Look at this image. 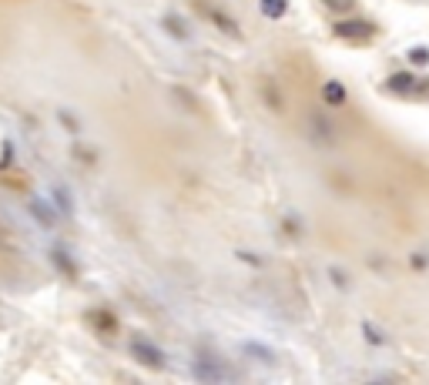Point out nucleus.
<instances>
[{
    "instance_id": "nucleus-1",
    "label": "nucleus",
    "mask_w": 429,
    "mask_h": 385,
    "mask_svg": "<svg viewBox=\"0 0 429 385\" xmlns=\"http://www.w3.org/2000/svg\"><path fill=\"white\" fill-rule=\"evenodd\" d=\"M336 34L345 37V41H369V37H376V27L369 21H345L336 24Z\"/></svg>"
},
{
    "instance_id": "nucleus-2",
    "label": "nucleus",
    "mask_w": 429,
    "mask_h": 385,
    "mask_svg": "<svg viewBox=\"0 0 429 385\" xmlns=\"http://www.w3.org/2000/svg\"><path fill=\"white\" fill-rule=\"evenodd\" d=\"M198 7H201V14H205V17H208V21H212V24H218V27H221V30H225L228 37H238V27H235V24H232V21H228V17H225V14H221L218 7H212V3H205V0H198Z\"/></svg>"
},
{
    "instance_id": "nucleus-3",
    "label": "nucleus",
    "mask_w": 429,
    "mask_h": 385,
    "mask_svg": "<svg viewBox=\"0 0 429 385\" xmlns=\"http://www.w3.org/2000/svg\"><path fill=\"white\" fill-rule=\"evenodd\" d=\"M134 355H138L145 365H151V368H161V365H165V355H161L154 345L145 342V339H138V342H134Z\"/></svg>"
},
{
    "instance_id": "nucleus-4",
    "label": "nucleus",
    "mask_w": 429,
    "mask_h": 385,
    "mask_svg": "<svg viewBox=\"0 0 429 385\" xmlns=\"http://www.w3.org/2000/svg\"><path fill=\"white\" fill-rule=\"evenodd\" d=\"M322 97L329 101V104H343L345 101V87L339 81H329V84L322 87Z\"/></svg>"
},
{
    "instance_id": "nucleus-5",
    "label": "nucleus",
    "mask_w": 429,
    "mask_h": 385,
    "mask_svg": "<svg viewBox=\"0 0 429 385\" xmlns=\"http://www.w3.org/2000/svg\"><path fill=\"white\" fill-rule=\"evenodd\" d=\"M289 10V0H262V14L265 17H282Z\"/></svg>"
},
{
    "instance_id": "nucleus-6",
    "label": "nucleus",
    "mask_w": 429,
    "mask_h": 385,
    "mask_svg": "<svg viewBox=\"0 0 429 385\" xmlns=\"http://www.w3.org/2000/svg\"><path fill=\"white\" fill-rule=\"evenodd\" d=\"M198 375H201V379H225L228 372H225V368H218V365H212V368H208V365L201 362V365H198Z\"/></svg>"
},
{
    "instance_id": "nucleus-7",
    "label": "nucleus",
    "mask_w": 429,
    "mask_h": 385,
    "mask_svg": "<svg viewBox=\"0 0 429 385\" xmlns=\"http://www.w3.org/2000/svg\"><path fill=\"white\" fill-rule=\"evenodd\" d=\"M329 10H352L356 7V0H322Z\"/></svg>"
},
{
    "instance_id": "nucleus-8",
    "label": "nucleus",
    "mask_w": 429,
    "mask_h": 385,
    "mask_svg": "<svg viewBox=\"0 0 429 385\" xmlns=\"http://www.w3.org/2000/svg\"><path fill=\"white\" fill-rule=\"evenodd\" d=\"M389 87H412V77H409V74H396V77L389 81Z\"/></svg>"
}]
</instances>
